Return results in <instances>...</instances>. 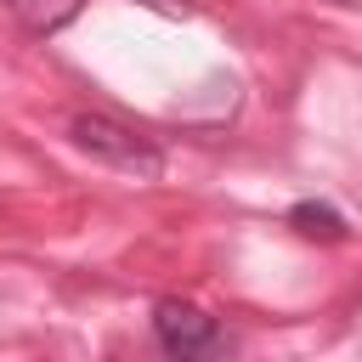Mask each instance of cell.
I'll return each instance as SVG.
<instances>
[{
	"label": "cell",
	"instance_id": "6da1fadb",
	"mask_svg": "<svg viewBox=\"0 0 362 362\" xmlns=\"http://www.w3.org/2000/svg\"><path fill=\"white\" fill-rule=\"evenodd\" d=\"M68 141H74L85 158H96V164H107V170H119V175H136V181H158V175H164V147H158L153 136H141L136 124H124V119L74 113V119H68Z\"/></svg>",
	"mask_w": 362,
	"mask_h": 362
},
{
	"label": "cell",
	"instance_id": "5b68a950",
	"mask_svg": "<svg viewBox=\"0 0 362 362\" xmlns=\"http://www.w3.org/2000/svg\"><path fill=\"white\" fill-rule=\"evenodd\" d=\"M147 6H158V11H181V6H175V0H147Z\"/></svg>",
	"mask_w": 362,
	"mask_h": 362
},
{
	"label": "cell",
	"instance_id": "277c9868",
	"mask_svg": "<svg viewBox=\"0 0 362 362\" xmlns=\"http://www.w3.org/2000/svg\"><path fill=\"white\" fill-rule=\"evenodd\" d=\"M288 226L300 232V238H322V243H339L351 226H345V215L334 209V204H317V198H300L294 209H288Z\"/></svg>",
	"mask_w": 362,
	"mask_h": 362
},
{
	"label": "cell",
	"instance_id": "7a4b0ae2",
	"mask_svg": "<svg viewBox=\"0 0 362 362\" xmlns=\"http://www.w3.org/2000/svg\"><path fill=\"white\" fill-rule=\"evenodd\" d=\"M153 345H158L164 356H181V362L238 351V339H232V334H226L209 311H198L192 300H175V294L153 305Z\"/></svg>",
	"mask_w": 362,
	"mask_h": 362
},
{
	"label": "cell",
	"instance_id": "3957f363",
	"mask_svg": "<svg viewBox=\"0 0 362 362\" xmlns=\"http://www.w3.org/2000/svg\"><path fill=\"white\" fill-rule=\"evenodd\" d=\"M6 11H11L28 34L45 40V34H62V28L85 11V0H6Z\"/></svg>",
	"mask_w": 362,
	"mask_h": 362
}]
</instances>
